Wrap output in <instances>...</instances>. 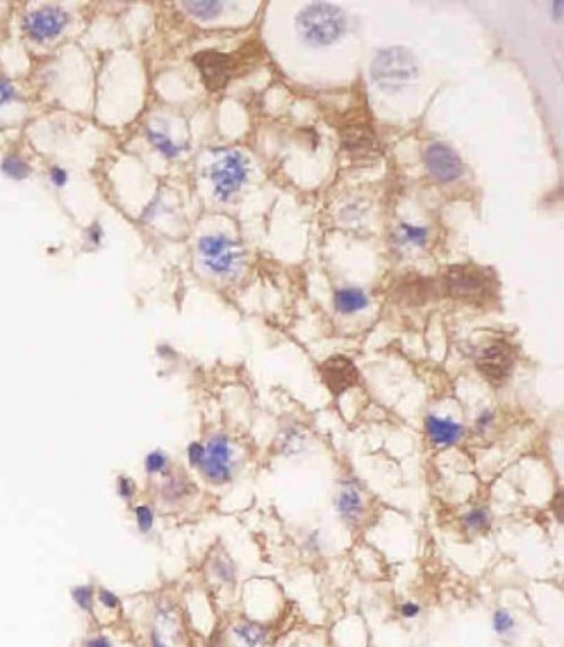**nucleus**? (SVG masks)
<instances>
[{"label":"nucleus","instance_id":"obj_26","mask_svg":"<svg viewBox=\"0 0 564 647\" xmlns=\"http://www.w3.org/2000/svg\"><path fill=\"white\" fill-rule=\"evenodd\" d=\"M72 597L82 611H91L94 604V588L91 585H79L72 590Z\"/></svg>","mask_w":564,"mask_h":647},{"label":"nucleus","instance_id":"obj_21","mask_svg":"<svg viewBox=\"0 0 564 647\" xmlns=\"http://www.w3.org/2000/svg\"><path fill=\"white\" fill-rule=\"evenodd\" d=\"M134 517H136V527L141 534H150L154 527V521H157V515H154V510L152 505L148 503H139L132 508Z\"/></svg>","mask_w":564,"mask_h":647},{"label":"nucleus","instance_id":"obj_28","mask_svg":"<svg viewBox=\"0 0 564 647\" xmlns=\"http://www.w3.org/2000/svg\"><path fill=\"white\" fill-rule=\"evenodd\" d=\"M212 569H214L215 575L221 578L222 581H226V583H233L235 576H237V568H235V564L231 562L230 557L226 556H219L218 559L214 561V568Z\"/></svg>","mask_w":564,"mask_h":647},{"label":"nucleus","instance_id":"obj_4","mask_svg":"<svg viewBox=\"0 0 564 647\" xmlns=\"http://www.w3.org/2000/svg\"><path fill=\"white\" fill-rule=\"evenodd\" d=\"M200 472L214 486H222L233 479L235 455L233 446L226 434L218 433L208 437L205 445V458L200 465Z\"/></svg>","mask_w":564,"mask_h":647},{"label":"nucleus","instance_id":"obj_16","mask_svg":"<svg viewBox=\"0 0 564 647\" xmlns=\"http://www.w3.org/2000/svg\"><path fill=\"white\" fill-rule=\"evenodd\" d=\"M337 508L344 517V521L347 522H356L361 519L365 507H363L361 495L354 488H344L337 498Z\"/></svg>","mask_w":564,"mask_h":647},{"label":"nucleus","instance_id":"obj_12","mask_svg":"<svg viewBox=\"0 0 564 647\" xmlns=\"http://www.w3.org/2000/svg\"><path fill=\"white\" fill-rule=\"evenodd\" d=\"M68 23L64 11L57 7H44L40 11L28 14L25 19V30L35 40H49L60 35Z\"/></svg>","mask_w":564,"mask_h":647},{"label":"nucleus","instance_id":"obj_9","mask_svg":"<svg viewBox=\"0 0 564 647\" xmlns=\"http://www.w3.org/2000/svg\"><path fill=\"white\" fill-rule=\"evenodd\" d=\"M323 384L334 396H341L359 384L358 368L346 356H332L320 368Z\"/></svg>","mask_w":564,"mask_h":647},{"label":"nucleus","instance_id":"obj_11","mask_svg":"<svg viewBox=\"0 0 564 647\" xmlns=\"http://www.w3.org/2000/svg\"><path fill=\"white\" fill-rule=\"evenodd\" d=\"M342 148L353 158L376 156L378 153V142L376 130L368 122L349 123L342 129Z\"/></svg>","mask_w":564,"mask_h":647},{"label":"nucleus","instance_id":"obj_5","mask_svg":"<svg viewBox=\"0 0 564 647\" xmlns=\"http://www.w3.org/2000/svg\"><path fill=\"white\" fill-rule=\"evenodd\" d=\"M516 367V349L505 340H495L476 357V368L493 385H502Z\"/></svg>","mask_w":564,"mask_h":647},{"label":"nucleus","instance_id":"obj_23","mask_svg":"<svg viewBox=\"0 0 564 647\" xmlns=\"http://www.w3.org/2000/svg\"><path fill=\"white\" fill-rule=\"evenodd\" d=\"M463 522L469 529L473 531H485L488 529L490 522H492V517H490V512L486 508H474V510L467 512V515L463 517Z\"/></svg>","mask_w":564,"mask_h":647},{"label":"nucleus","instance_id":"obj_19","mask_svg":"<svg viewBox=\"0 0 564 647\" xmlns=\"http://www.w3.org/2000/svg\"><path fill=\"white\" fill-rule=\"evenodd\" d=\"M145 472L148 476H171V460L164 450L157 448L145 457Z\"/></svg>","mask_w":564,"mask_h":647},{"label":"nucleus","instance_id":"obj_29","mask_svg":"<svg viewBox=\"0 0 564 647\" xmlns=\"http://www.w3.org/2000/svg\"><path fill=\"white\" fill-rule=\"evenodd\" d=\"M493 629L500 635L511 631L514 629V618L511 616V612L505 609H498L495 614H493Z\"/></svg>","mask_w":564,"mask_h":647},{"label":"nucleus","instance_id":"obj_34","mask_svg":"<svg viewBox=\"0 0 564 647\" xmlns=\"http://www.w3.org/2000/svg\"><path fill=\"white\" fill-rule=\"evenodd\" d=\"M493 418H495V417H493L492 411H485V413L479 415V418L476 422V427H478L479 433H485L486 429H490V427H492V423H493Z\"/></svg>","mask_w":564,"mask_h":647},{"label":"nucleus","instance_id":"obj_6","mask_svg":"<svg viewBox=\"0 0 564 647\" xmlns=\"http://www.w3.org/2000/svg\"><path fill=\"white\" fill-rule=\"evenodd\" d=\"M210 179L214 183L215 196L227 200L239 190L247 179V161L242 153L231 151L212 167Z\"/></svg>","mask_w":564,"mask_h":647},{"label":"nucleus","instance_id":"obj_3","mask_svg":"<svg viewBox=\"0 0 564 647\" xmlns=\"http://www.w3.org/2000/svg\"><path fill=\"white\" fill-rule=\"evenodd\" d=\"M373 82L382 91L397 92L407 86H410L419 75V64L415 56L405 47H389L382 49L373 59L372 68Z\"/></svg>","mask_w":564,"mask_h":647},{"label":"nucleus","instance_id":"obj_31","mask_svg":"<svg viewBox=\"0 0 564 647\" xmlns=\"http://www.w3.org/2000/svg\"><path fill=\"white\" fill-rule=\"evenodd\" d=\"M403 234L408 241L413 245H424L427 240V231L424 228H415V226H403Z\"/></svg>","mask_w":564,"mask_h":647},{"label":"nucleus","instance_id":"obj_30","mask_svg":"<svg viewBox=\"0 0 564 647\" xmlns=\"http://www.w3.org/2000/svg\"><path fill=\"white\" fill-rule=\"evenodd\" d=\"M186 455H188L189 465H191V467L200 469V465L203 464V458H205V445H202V442H198V441L189 442Z\"/></svg>","mask_w":564,"mask_h":647},{"label":"nucleus","instance_id":"obj_20","mask_svg":"<svg viewBox=\"0 0 564 647\" xmlns=\"http://www.w3.org/2000/svg\"><path fill=\"white\" fill-rule=\"evenodd\" d=\"M184 7L189 14H193L195 18L203 19H214L222 13V4L221 2H184Z\"/></svg>","mask_w":564,"mask_h":647},{"label":"nucleus","instance_id":"obj_8","mask_svg":"<svg viewBox=\"0 0 564 647\" xmlns=\"http://www.w3.org/2000/svg\"><path fill=\"white\" fill-rule=\"evenodd\" d=\"M427 172L439 183H453L463 174L462 158L455 149L443 142H434L424 155Z\"/></svg>","mask_w":564,"mask_h":647},{"label":"nucleus","instance_id":"obj_2","mask_svg":"<svg viewBox=\"0 0 564 647\" xmlns=\"http://www.w3.org/2000/svg\"><path fill=\"white\" fill-rule=\"evenodd\" d=\"M295 26L304 42L315 47L337 42L346 32V16L337 6L316 2L304 7L295 18Z\"/></svg>","mask_w":564,"mask_h":647},{"label":"nucleus","instance_id":"obj_33","mask_svg":"<svg viewBox=\"0 0 564 647\" xmlns=\"http://www.w3.org/2000/svg\"><path fill=\"white\" fill-rule=\"evenodd\" d=\"M14 98V88L9 82L0 80V106H4L6 103H9Z\"/></svg>","mask_w":564,"mask_h":647},{"label":"nucleus","instance_id":"obj_24","mask_svg":"<svg viewBox=\"0 0 564 647\" xmlns=\"http://www.w3.org/2000/svg\"><path fill=\"white\" fill-rule=\"evenodd\" d=\"M4 174L13 177V179H25L30 174V167L25 160L19 156H7L2 164Z\"/></svg>","mask_w":564,"mask_h":647},{"label":"nucleus","instance_id":"obj_10","mask_svg":"<svg viewBox=\"0 0 564 647\" xmlns=\"http://www.w3.org/2000/svg\"><path fill=\"white\" fill-rule=\"evenodd\" d=\"M198 250L207 268L219 275L231 271L237 260L235 244L226 236H203L198 244Z\"/></svg>","mask_w":564,"mask_h":647},{"label":"nucleus","instance_id":"obj_18","mask_svg":"<svg viewBox=\"0 0 564 647\" xmlns=\"http://www.w3.org/2000/svg\"><path fill=\"white\" fill-rule=\"evenodd\" d=\"M160 495L162 500L167 503L179 502L181 498L189 495V483L183 476H174V474H171V476H167L165 483L162 484Z\"/></svg>","mask_w":564,"mask_h":647},{"label":"nucleus","instance_id":"obj_37","mask_svg":"<svg viewBox=\"0 0 564 647\" xmlns=\"http://www.w3.org/2000/svg\"><path fill=\"white\" fill-rule=\"evenodd\" d=\"M86 647H111V642L104 635H98V637H92L91 641H87Z\"/></svg>","mask_w":564,"mask_h":647},{"label":"nucleus","instance_id":"obj_7","mask_svg":"<svg viewBox=\"0 0 564 647\" xmlns=\"http://www.w3.org/2000/svg\"><path fill=\"white\" fill-rule=\"evenodd\" d=\"M193 61L202 75V82L210 92L226 87L237 68L233 57L218 51H202L193 57Z\"/></svg>","mask_w":564,"mask_h":647},{"label":"nucleus","instance_id":"obj_25","mask_svg":"<svg viewBox=\"0 0 564 647\" xmlns=\"http://www.w3.org/2000/svg\"><path fill=\"white\" fill-rule=\"evenodd\" d=\"M115 490H117V496L120 500L130 503L134 500V496H136V483L129 476H125V474H120L117 481H115Z\"/></svg>","mask_w":564,"mask_h":647},{"label":"nucleus","instance_id":"obj_22","mask_svg":"<svg viewBox=\"0 0 564 647\" xmlns=\"http://www.w3.org/2000/svg\"><path fill=\"white\" fill-rule=\"evenodd\" d=\"M303 446H304L303 434H300L297 429H293V427H288V429H285L283 433H281L280 448H281V452L285 453V455H293V453L300 452V450H303Z\"/></svg>","mask_w":564,"mask_h":647},{"label":"nucleus","instance_id":"obj_13","mask_svg":"<svg viewBox=\"0 0 564 647\" xmlns=\"http://www.w3.org/2000/svg\"><path fill=\"white\" fill-rule=\"evenodd\" d=\"M426 430L431 437L432 445L448 448L458 442L463 436V427L453 422L451 418H439L436 415H429L426 418Z\"/></svg>","mask_w":564,"mask_h":647},{"label":"nucleus","instance_id":"obj_36","mask_svg":"<svg viewBox=\"0 0 564 647\" xmlns=\"http://www.w3.org/2000/svg\"><path fill=\"white\" fill-rule=\"evenodd\" d=\"M51 179L56 186H64V183H67V172H64L63 168H52Z\"/></svg>","mask_w":564,"mask_h":647},{"label":"nucleus","instance_id":"obj_32","mask_svg":"<svg viewBox=\"0 0 564 647\" xmlns=\"http://www.w3.org/2000/svg\"><path fill=\"white\" fill-rule=\"evenodd\" d=\"M98 597H99V602H101L104 607H108V609H117V607L120 606V599L117 597V594L111 590H108V588H101Z\"/></svg>","mask_w":564,"mask_h":647},{"label":"nucleus","instance_id":"obj_17","mask_svg":"<svg viewBox=\"0 0 564 647\" xmlns=\"http://www.w3.org/2000/svg\"><path fill=\"white\" fill-rule=\"evenodd\" d=\"M235 635L243 642L242 647L268 646V634L257 623H242V625L235 626Z\"/></svg>","mask_w":564,"mask_h":647},{"label":"nucleus","instance_id":"obj_35","mask_svg":"<svg viewBox=\"0 0 564 647\" xmlns=\"http://www.w3.org/2000/svg\"><path fill=\"white\" fill-rule=\"evenodd\" d=\"M400 611H401V614L405 616V618H415V616L420 612V607L417 606V604H413V602H407V604H403V606H401Z\"/></svg>","mask_w":564,"mask_h":647},{"label":"nucleus","instance_id":"obj_27","mask_svg":"<svg viewBox=\"0 0 564 647\" xmlns=\"http://www.w3.org/2000/svg\"><path fill=\"white\" fill-rule=\"evenodd\" d=\"M148 137H150V141H152L153 144L157 146L158 151L164 153L165 156L172 158V156L179 155V148H177V146L174 144V142L169 139V137L165 136V134L154 132V130H148Z\"/></svg>","mask_w":564,"mask_h":647},{"label":"nucleus","instance_id":"obj_15","mask_svg":"<svg viewBox=\"0 0 564 647\" xmlns=\"http://www.w3.org/2000/svg\"><path fill=\"white\" fill-rule=\"evenodd\" d=\"M335 309L342 314H353L368 306V297L359 288H342L335 292Z\"/></svg>","mask_w":564,"mask_h":647},{"label":"nucleus","instance_id":"obj_1","mask_svg":"<svg viewBox=\"0 0 564 647\" xmlns=\"http://www.w3.org/2000/svg\"><path fill=\"white\" fill-rule=\"evenodd\" d=\"M443 287L451 299L470 306H488L498 299V278L492 269L478 264H455L446 269Z\"/></svg>","mask_w":564,"mask_h":647},{"label":"nucleus","instance_id":"obj_14","mask_svg":"<svg viewBox=\"0 0 564 647\" xmlns=\"http://www.w3.org/2000/svg\"><path fill=\"white\" fill-rule=\"evenodd\" d=\"M400 292L401 299H403L405 302H410L413 306H422V304H426L427 300L432 297V294H434V281L417 276V278L403 281V285L400 287Z\"/></svg>","mask_w":564,"mask_h":647}]
</instances>
